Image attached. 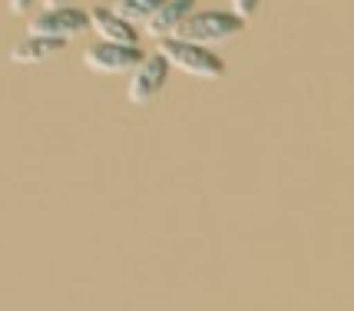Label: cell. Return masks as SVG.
<instances>
[{"label":"cell","instance_id":"cell-1","mask_svg":"<svg viewBox=\"0 0 354 311\" xmlns=\"http://www.w3.org/2000/svg\"><path fill=\"white\" fill-rule=\"evenodd\" d=\"M156 53H162L172 70H183V73H189L196 79L225 77V63L212 53V47H202V44H192V40H179V37L156 40Z\"/></svg>","mask_w":354,"mask_h":311},{"label":"cell","instance_id":"cell-2","mask_svg":"<svg viewBox=\"0 0 354 311\" xmlns=\"http://www.w3.org/2000/svg\"><path fill=\"white\" fill-rule=\"evenodd\" d=\"M245 23L248 20H242V17L232 14V10H196L176 30V37L202 44V47H218V44H229L232 37H239V33L245 30Z\"/></svg>","mask_w":354,"mask_h":311},{"label":"cell","instance_id":"cell-3","mask_svg":"<svg viewBox=\"0 0 354 311\" xmlns=\"http://www.w3.org/2000/svg\"><path fill=\"white\" fill-rule=\"evenodd\" d=\"M27 33L33 37H53V40H73L90 33V10H80V7H46L44 14H37L27 23Z\"/></svg>","mask_w":354,"mask_h":311},{"label":"cell","instance_id":"cell-4","mask_svg":"<svg viewBox=\"0 0 354 311\" xmlns=\"http://www.w3.org/2000/svg\"><path fill=\"white\" fill-rule=\"evenodd\" d=\"M146 60V53L133 44H93L83 50V63L93 73H103V77H116V73H133L139 63Z\"/></svg>","mask_w":354,"mask_h":311},{"label":"cell","instance_id":"cell-5","mask_svg":"<svg viewBox=\"0 0 354 311\" xmlns=\"http://www.w3.org/2000/svg\"><path fill=\"white\" fill-rule=\"evenodd\" d=\"M169 70L172 66L162 53L146 57V60L133 70V77H129V86H126L129 103H133V106H149L153 100H159V93H162L166 83H169Z\"/></svg>","mask_w":354,"mask_h":311},{"label":"cell","instance_id":"cell-6","mask_svg":"<svg viewBox=\"0 0 354 311\" xmlns=\"http://www.w3.org/2000/svg\"><path fill=\"white\" fill-rule=\"evenodd\" d=\"M90 33H96L106 44H133L139 47V27L116 14L113 7H90Z\"/></svg>","mask_w":354,"mask_h":311},{"label":"cell","instance_id":"cell-7","mask_svg":"<svg viewBox=\"0 0 354 311\" xmlns=\"http://www.w3.org/2000/svg\"><path fill=\"white\" fill-rule=\"evenodd\" d=\"M196 3H199V0H166V3H162V7L146 20V27H142V30L149 33L153 40L176 37V30L183 27L189 17L196 14Z\"/></svg>","mask_w":354,"mask_h":311},{"label":"cell","instance_id":"cell-8","mask_svg":"<svg viewBox=\"0 0 354 311\" xmlns=\"http://www.w3.org/2000/svg\"><path fill=\"white\" fill-rule=\"evenodd\" d=\"M63 50H66V40H53V37H33L27 33L24 40H17L14 47H10V63H24V66H33V63H46L53 60V57H60Z\"/></svg>","mask_w":354,"mask_h":311},{"label":"cell","instance_id":"cell-9","mask_svg":"<svg viewBox=\"0 0 354 311\" xmlns=\"http://www.w3.org/2000/svg\"><path fill=\"white\" fill-rule=\"evenodd\" d=\"M162 3H166V0H116L113 10L123 17V20H129L133 27H146V20H149Z\"/></svg>","mask_w":354,"mask_h":311},{"label":"cell","instance_id":"cell-10","mask_svg":"<svg viewBox=\"0 0 354 311\" xmlns=\"http://www.w3.org/2000/svg\"><path fill=\"white\" fill-rule=\"evenodd\" d=\"M259 3L262 0H232V14H239L242 20H252V17L259 14Z\"/></svg>","mask_w":354,"mask_h":311},{"label":"cell","instance_id":"cell-11","mask_svg":"<svg viewBox=\"0 0 354 311\" xmlns=\"http://www.w3.org/2000/svg\"><path fill=\"white\" fill-rule=\"evenodd\" d=\"M33 3H37V0H7V10H10V14H27Z\"/></svg>","mask_w":354,"mask_h":311},{"label":"cell","instance_id":"cell-12","mask_svg":"<svg viewBox=\"0 0 354 311\" xmlns=\"http://www.w3.org/2000/svg\"><path fill=\"white\" fill-rule=\"evenodd\" d=\"M73 0H46V7H70Z\"/></svg>","mask_w":354,"mask_h":311}]
</instances>
